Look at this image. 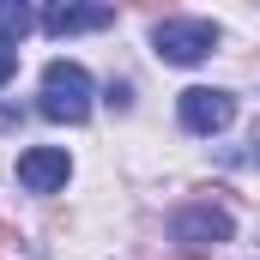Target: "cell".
Returning <instances> with one entry per match:
<instances>
[{
    "label": "cell",
    "mask_w": 260,
    "mask_h": 260,
    "mask_svg": "<svg viewBox=\"0 0 260 260\" xmlns=\"http://www.w3.org/2000/svg\"><path fill=\"white\" fill-rule=\"evenodd\" d=\"M37 109H43L49 121L79 127V121L91 115V73L79 61H49L43 67V97H37Z\"/></svg>",
    "instance_id": "cell-1"
},
{
    "label": "cell",
    "mask_w": 260,
    "mask_h": 260,
    "mask_svg": "<svg viewBox=\"0 0 260 260\" xmlns=\"http://www.w3.org/2000/svg\"><path fill=\"white\" fill-rule=\"evenodd\" d=\"M151 49H157V61H170V67H200L218 49V24L212 18H164L151 30Z\"/></svg>",
    "instance_id": "cell-2"
},
{
    "label": "cell",
    "mask_w": 260,
    "mask_h": 260,
    "mask_svg": "<svg viewBox=\"0 0 260 260\" xmlns=\"http://www.w3.org/2000/svg\"><path fill=\"white\" fill-rule=\"evenodd\" d=\"M230 236H236V224H230V212H218V206H182V212L170 218V242H176L188 260L224 248Z\"/></svg>",
    "instance_id": "cell-3"
},
{
    "label": "cell",
    "mask_w": 260,
    "mask_h": 260,
    "mask_svg": "<svg viewBox=\"0 0 260 260\" xmlns=\"http://www.w3.org/2000/svg\"><path fill=\"white\" fill-rule=\"evenodd\" d=\"M230 121H236V97L230 91H212V85L182 91V127L188 133H224Z\"/></svg>",
    "instance_id": "cell-4"
},
{
    "label": "cell",
    "mask_w": 260,
    "mask_h": 260,
    "mask_svg": "<svg viewBox=\"0 0 260 260\" xmlns=\"http://www.w3.org/2000/svg\"><path fill=\"white\" fill-rule=\"evenodd\" d=\"M67 176H73V164H67V151H55V145H37V151L18 157V182L30 194H55Z\"/></svg>",
    "instance_id": "cell-5"
},
{
    "label": "cell",
    "mask_w": 260,
    "mask_h": 260,
    "mask_svg": "<svg viewBox=\"0 0 260 260\" xmlns=\"http://www.w3.org/2000/svg\"><path fill=\"white\" fill-rule=\"evenodd\" d=\"M103 24H115V6H49L43 12L49 37H79V30H103Z\"/></svg>",
    "instance_id": "cell-6"
},
{
    "label": "cell",
    "mask_w": 260,
    "mask_h": 260,
    "mask_svg": "<svg viewBox=\"0 0 260 260\" xmlns=\"http://www.w3.org/2000/svg\"><path fill=\"white\" fill-rule=\"evenodd\" d=\"M24 30H30V6L0 0V43H6V37H24Z\"/></svg>",
    "instance_id": "cell-7"
},
{
    "label": "cell",
    "mask_w": 260,
    "mask_h": 260,
    "mask_svg": "<svg viewBox=\"0 0 260 260\" xmlns=\"http://www.w3.org/2000/svg\"><path fill=\"white\" fill-rule=\"evenodd\" d=\"M12 67H18V49H12V43H0V85L12 79Z\"/></svg>",
    "instance_id": "cell-8"
},
{
    "label": "cell",
    "mask_w": 260,
    "mask_h": 260,
    "mask_svg": "<svg viewBox=\"0 0 260 260\" xmlns=\"http://www.w3.org/2000/svg\"><path fill=\"white\" fill-rule=\"evenodd\" d=\"M0 127H18V109L12 103H0Z\"/></svg>",
    "instance_id": "cell-9"
},
{
    "label": "cell",
    "mask_w": 260,
    "mask_h": 260,
    "mask_svg": "<svg viewBox=\"0 0 260 260\" xmlns=\"http://www.w3.org/2000/svg\"><path fill=\"white\" fill-rule=\"evenodd\" d=\"M12 242H18V230H12V224H0V254H6Z\"/></svg>",
    "instance_id": "cell-10"
},
{
    "label": "cell",
    "mask_w": 260,
    "mask_h": 260,
    "mask_svg": "<svg viewBox=\"0 0 260 260\" xmlns=\"http://www.w3.org/2000/svg\"><path fill=\"white\" fill-rule=\"evenodd\" d=\"M242 164H254V170H260V151H242Z\"/></svg>",
    "instance_id": "cell-11"
},
{
    "label": "cell",
    "mask_w": 260,
    "mask_h": 260,
    "mask_svg": "<svg viewBox=\"0 0 260 260\" xmlns=\"http://www.w3.org/2000/svg\"><path fill=\"white\" fill-rule=\"evenodd\" d=\"M254 151H260V121H254Z\"/></svg>",
    "instance_id": "cell-12"
}]
</instances>
